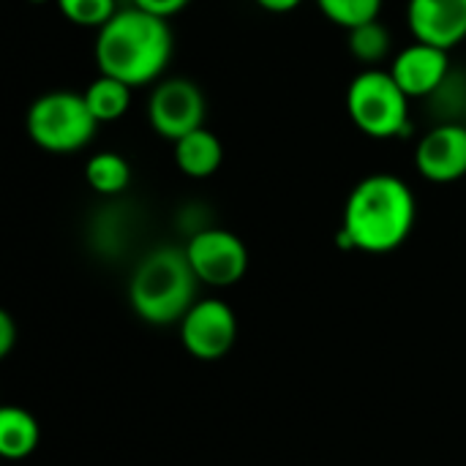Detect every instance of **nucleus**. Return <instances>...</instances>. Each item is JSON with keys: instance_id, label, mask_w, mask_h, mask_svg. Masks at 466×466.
Listing matches in <instances>:
<instances>
[{"instance_id": "1", "label": "nucleus", "mask_w": 466, "mask_h": 466, "mask_svg": "<svg viewBox=\"0 0 466 466\" xmlns=\"http://www.w3.org/2000/svg\"><path fill=\"white\" fill-rule=\"evenodd\" d=\"M418 205L410 186L388 172L363 177L347 197L341 238L366 254L399 248L415 227Z\"/></svg>"}, {"instance_id": "2", "label": "nucleus", "mask_w": 466, "mask_h": 466, "mask_svg": "<svg viewBox=\"0 0 466 466\" xmlns=\"http://www.w3.org/2000/svg\"><path fill=\"white\" fill-rule=\"evenodd\" d=\"M172 57V30L164 16L137 5L117 11L96 38L98 71L131 87L158 79Z\"/></svg>"}, {"instance_id": "3", "label": "nucleus", "mask_w": 466, "mask_h": 466, "mask_svg": "<svg viewBox=\"0 0 466 466\" xmlns=\"http://www.w3.org/2000/svg\"><path fill=\"white\" fill-rule=\"evenodd\" d=\"M197 284L199 279L186 257V248L161 246L137 265L128 284V300L145 322L172 325L180 322L197 303Z\"/></svg>"}, {"instance_id": "4", "label": "nucleus", "mask_w": 466, "mask_h": 466, "mask_svg": "<svg viewBox=\"0 0 466 466\" xmlns=\"http://www.w3.org/2000/svg\"><path fill=\"white\" fill-rule=\"evenodd\" d=\"M30 139L46 153H74L82 150L98 128L85 93L52 90L38 96L25 117Z\"/></svg>"}, {"instance_id": "5", "label": "nucleus", "mask_w": 466, "mask_h": 466, "mask_svg": "<svg viewBox=\"0 0 466 466\" xmlns=\"http://www.w3.org/2000/svg\"><path fill=\"white\" fill-rule=\"evenodd\" d=\"M410 96L390 71L369 68L350 82L347 112L352 123L371 139H393L407 131Z\"/></svg>"}, {"instance_id": "6", "label": "nucleus", "mask_w": 466, "mask_h": 466, "mask_svg": "<svg viewBox=\"0 0 466 466\" xmlns=\"http://www.w3.org/2000/svg\"><path fill=\"white\" fill-rule=\"evenodd\" d=\"M147 120L158 137L177 142L205 126V96L191 79L158 82L147 101Z\"/></svg>"}, {"instance_id": "7", "label": "nucleus", "mask_w": 466, "mask_h": 466, "mask_svg": "<svg viewBox=\"0 0 466 466\" xmlns=\"http://www.w3.org/2000/svg\"><path fill=\"white\" fill-rule=\"evenodd\" d=\"M186 257L197 279L210 287H232L248 270L246 243L227 229L197 232L186 246Z\"/></svg>"}, {"instance_id": "8", "label": "nucleus", "mask_w": 466, "mask_h": 466, "mask_svg": "<svg viewBox=\"0 0 466 466\" xmlns=\"http://www.w3.org/2000/svg\"><path fill=\"white\" fill-rule=\"evenodd\" d=\"M180 339L197 360H218L235 347L238 317L224 300H197L180 319Z\"/></svg>"}, {"instance_id": "9", "label": "nucleus", "mask_w": 466, "mask_h": 466, "mask_svg": "<svg viewBox=\"0 0 466 466\" xmlns=\"http://www.w3.org/2000/svg\"><path fill=\"white\" fill-rule=\"evenodd\" d=\"M418 172L431 183H456L466 175V123H437L415 150Z\"/></svg>"}, {"instance_id": "10", "label": "nucleus", "mask_w": 466, "mask_h": 466, "mask_svg": "<svg viewBox=\"0 0 466 466\" xmlns=\"http://www.w3.org/2000/svg\"><path fill=\"white\" fill-rule=\"evenodd\" d=\"M390 74L410 98H431L451 76L448 49L415 41L396 55Z\"/></svg>"}, {"instance_id": "11", "label": "nucleus", "mask_w": 466, "mask_h": 466, "mask_svg": "<svg viewBox=\"0 0 466 466\" xmlns=\"http://www.w3.org/2000/svg\"><path fill=\"white\" fill-rule=\"evenodd\" d=\"M407 22L415 41L451 52L466 38V0H410Z\"/></svg>"}, {"instance_id": "12", "label": "nucleus", "mask_w": 466, "mask_h": 466, "mask_svg": "<svg viewBox=\"0 0 466 466\" xmlns=\"http://www.w3.org/2000/svg\"><path fill=\"white\" fill-rule=\"evenodd\" d=\"M221 161H224V145L205 126L175 142V164L180 167L183 175H188L194 180L216 175Z\"/></svg>"}, {"instance_id": "13", "label": "nucleus", "mask_w": 466, "mask_h": 466, "mask_svg": "<svg viewBox=\"0 0 466 466\" xmlns=\"http://www.w3.org/2000/svg\"><path fill=\"white\" fill-rule=\"evenodd\" d=\"M41 431L27 410L5 407L0 412V453L11 461L27 459L38 448Z\"/></svg>"}, {"instance_id": "14", "label": "nucleus", "mask_w": 466, "mask_h": 466, "mask_svg": "<svg viewBox=\"0 0 466 466\" xmlns=\"http://www.w3.org/2000/svg\"><path fill=\"white\" fill-rule=\"evenodd\" d=\"M85 101L93 112V117L98 123H112L117 117H123L131 106V85L115 79V76H106V74H98L87 90H85Z\"/></svg>"}, {"instance_id": "15", "label": "nucleus", "mask_w": 466, "mask_h": 466, "mask_svg": "<svg viewBox=\"0 0 466 466\" xmlns=\"http://www.w3.org/2000/svg\"><path fill=\"white\" fill-rule=\"evenodd\" d=\"M85 180L98 194H120L131 183V164L117 153H96L85 167Z\"/></svg>"}, {"instance_id": "16", "label": "nucleus", "mask_w": 466, "mask_h": 466, "mask_svg": "<svg viewBox=\"0 0 466 466\" xmlns=\"http://www.w3.org/2000/svg\"><path fill=\"white\" fill-rule=\"evenodd\" d=\"M347 44H350V52L360 63H369V66H377L390 52L388 27L380 19H371V22H363V25L347 30Z\"/></svg>"}, {"instance_id": "17", "label": "nucleus", "mask_w": 466, "mask_h": 466, "mask_svg": "<svg viewBox=\"0 0 466 466\" xmlns=\"http://www.w3.org/2000/svg\"><path fill=\"white\" fill-rule=\"evenodd\" d=\"M319 11L339 27L352 30L380 16L382 0H317Z\"/></svg>"}, {"instance_id": "18", "label": "nucleus", "mask_w": 466, "mask_h": 466, "mask_svg": "<svg viewBox=\"0 0 466 466\" xmlns=\"http://www.w3.org/2000/svg\"><path fill=\"white\" fill-rule=\"evenodd\" d=\"M60 14L79 27H104L115 14V0H55Z\"/></svg>"}, {"instance_id": "19", "label": "nucleus", "mask_w": 466, "mask_h": 466, "mask_svg": "<svg viewBox=\"0 0 466 466\" xmlns=\"http://www.w3.org/2000/svg\"><path fill=\"white\" fill-rule=\"evenodd\" d=\"M134 5L142 8V11H150V14H156V16L169 19L172 14L183 11V8L188 5V0H134Z\"/></svg>"}, {"instance_id": "20", "label": "nucleus", "mask_w": 466, "mask_h": 466, "mask_svg": "<svg viewBox=\"0 0 466 466\" xmlns=\"http://www.w3.org/2000/svg\"><path fill=\"white\" fill-rule=\"evenodd\" d=\"M16 344V325L11 319V314L0 311V358H5Z\"/></svg>"}, {"instance_id": "21", "label": "nucleus", "mask_w": 466, "mask_h": 466, "mask_svg": "<svg viewBox=\"0 0 466 466\" xmlns=\"http://www.w3.org/2000/svg\"><path fill=\"white\" fill-rule=\"evenodd\" d=\"M265 11H273V14H287L292 8H298L303 0H257Z\"/></svg>"}, {"instance_id": "22", "label": "nucleus", "mask_w": 466, "mask_h": 466, "mask_svg": "<svg viewBox=\"0 0 466 466\" xmlns=\"http://www.w3.org/2000/svg\"><path fill=\"white\" fill-rule=\"evenodd\" d=\"M30 3H46V0H30Z\"/></svg>"}, {"instance_id": "23", "label": "nucleus", "mask_w": 466, "mask_h": 466, "mask_svg": "<svg viewBox=\"0 0 466 466\" xmlns=\"http://www.w3.org/2000/svg\"><path fill=\"white\" fill-rule=\"evenodd\" d=\"M464 123H466V120H464Z\"/></svg>"}]
</instances>
